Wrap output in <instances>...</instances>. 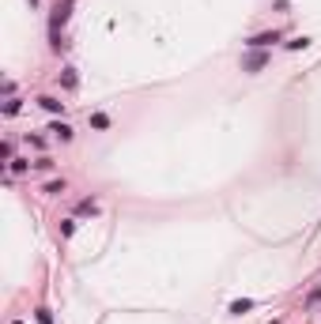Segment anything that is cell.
Returning <instances> with one entry per match:
<instances>
[{"instance_id":"cell-7","label":"cell","mask_w":321,"mask_h":324,"mask_svg":"<svg viewBox=\"0 0 321 324\" xmlns=\"http://www.w3.org/2000/svg\"><path fill=\"white\" fill-rule=\"evenodd\" d=\"M249 305H253V302H249V298H242V302H234V305H231V313H246Z\"/></svg>"},{"instance_id":"cell-3","label":"cell","mask_w":321,"mask_h":324,"mask_svg":"<svg viewBox=\"0 0 321 324\" xmlns=\"http://www.w3.org/2000/svg\"><path fill=\"white\" fill-rule=\"evenodd\" d=\"M272 42H280L276 30H272V34H257V38H249V49H264V45H272Z\"/></svg>"},{"instance_id":"cell-4","label":"cell","mask_w":321,"mask_h":324,"mask_svg":"<svg viewBox=\"0 0 321 324\" xmlns=\"http://www.w3.org/2000/svg\"><path fill=\"white\" fill-rule=\"evenodd\" d=\"M38 106H42V110H49V113H60V110H64V102L49 98V95H45V98H38Z\"/></svg>"},{"instance_id":"cell-5","label":"cell","mask_w":321,"mask_h":324,"mask_svg":"<svg viewBox=\"0 0 321 324\" xmlns=\"http://www.w3.org/2000/svg\"><path fill=\"white\" fill-rule=\"evenodd\" d=\"M49 132H57L60 140H72V128H68V125H60V121H57V125H53V128H49Z\"/></svg>"},{"instance_id":"cell-8","label":"cell","mask_w":321,"mask_h":324,"mask_svg":"<svg viewBox=\"0 0 321 324\" xmlns=\"http://www.w3.org/2000/svg\"><path fill=\"white\" fill-rule=\"evenodd\" d=\"M38 324H53V317H49V309H38Z\"/></svg>"},{"instance_id":"cell-1","label":"cell","mask_w":321,"mask_h":324,"mask_svg":"<svg viewBox=\"0 0 321 324\" xmlns=\"http://www.w3.org/2000/svg\"><path fill=\"white\" fill-rule=\"evenodd\" d=\"M68 12H72V0H60L57 12H53V19H49V30H53V34H57V27H64V23H68Z\"/></svg>"},{"instance_id":"cell-2","label":"cell","mask_w":321,"mask_h":324,"mask_svg":"<svg viewBox=\"0 0 321 324\" xmlns=\"http://www.w3.org/2000/svg\"><path fill=\"white\" fill-rule=\"evenodd\" d=\"M264 64H268V57H264V53H249L246 60H242V72H261Z\"/></svg>"},{"instance_id":"cell-6","label":"cell","mask_w":321,"mask_h":324,"mask_svg":"<svg viewBox=\"0 0 321 324\" xmlns=\"http://www.w3.org/2000/svg\"><path fill=\"white\" fill-rule=\"evenodd\" d=\"M91 125H95V128H106V125H110V117H106V113H95V117H91Z\"/></svg>"},{"instance_id":"cell-9","label":"cell","mask_w":321,"mask_h":324,"mask_svg":"<svg viewBox=\"0 0 321 324\" xmlns=\"http://www.w3.org/2000/svg\"><path fill=\"white\" fill-rule=\"evenodd\" d=\"M272 324H276V321H272Z\"/></svg>"}]
</instances>
